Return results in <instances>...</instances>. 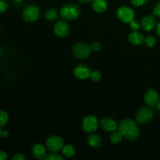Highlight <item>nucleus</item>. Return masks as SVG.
I'll use <instances>...</instances> for the list:
<instances>
[{
  "label": "nucleus",
  "mask_w": 160,
  "mask_h": 160,
  "mask_svg": "<svg viewBox=\"0 0 160 160\" xmlns=\"http://www.w3.org/2000/svg\"><path fill=\"white\" fill-rule=\"evenodd\" d=\"M118 131L126 140L134 142L139 138L141 134L138 123L133 119L127 118L122 120L118 125Z\"/></svg>",
  "instance_id": "obj_1"
},
{
  "label": "nucleus",
  "mask_w": 160,
  "mask_h": 160,
  "mask_svg": "<svg viewBox=\"0 0 160 160\" xmlns=\"http://www.w3.org/2000/svg\"><path fill=\"white\" fill-rule=\"evenodd\" d=\"M81 9L78 5L74 3H67L63 5L59 10V16L62 20L67 21H73L79 17Z\"/></svg>",
  "instance_id": "obj_2"
},
{
  "label": "nucleus",
  "mask_w": 160,
  "mask_h": 160,
  "mask_svg": "<svg viewBox=\"0 0 160 160\" xmlns=\"http://www.w3.org/2000/svg\"><path fill=\"white\" fill-rule=\"evenodd\" d=\"M99 121L95 116L88 115L84 117L81 123V128L86 134H93L96 132L99 127Z\"/></svg>",
  "instance_id": "obj_3"
},
{
  "label": "nucleus",
  "mask_w": 160,
  "mask_h": 160,
  "mask_svg": "<svg viewBox=\"0 0 160 160\" xmlns=\"http://www.w3.org/2000/svg\"><path fill=\"white\" fill-rule=\"evenodd\" d=\"M91 46L84 42H78L72 47V53L79 59H88L92 54Z\"/></svg>",
  "instance_id": "obj_4"
},
{
  "label": "nucleus",
  "mask_w": 160,
  "mask_h": 160,
  "mask_svg": "<svg viewBox=\"0 0 160 160\" xmlns=\"http://www.w3.org/2000/svg\"><path fill=\"white\" fill-rule=\"evenodd\" d=\"M41 15V10L38 6L35 5H29L23 9L22 17L23 20L28 23L35 22Z\"/></svg>",
  "instance_id": "obj_5"
},
{
  "label": "nucleus",
  "mask_w": 160,
  "mask_h": 160,
  "mask_svg": "<svg viewBox=\"0 0 160 160\" xmlns=\"http://www.w3.org/2000/svg\"><path fill=\"white\" fill-rule=\"evenodd\" d=\"M63 146V138L59 135H51L45 141V147L49 152H58L62 150Z\"/></svg>",
  "instance_id": "obj_6"
},
{
  "label": "nucleus",
  "mask_w": 160,
  "mask_h": 160,
  "mask_svg": "<svg viewBox=\"0 0 160 160\" xmlns=\"http://www.w3.org/2000/svg\"><path fill=\"white\" fill-rule=\"evenodd\" d=\"M153 117V111L149 106H142L135 115V120L138 124L144 125L149 123Z\"/></svg>",
  "instance_id": "obj_7"
},
{
  "label": "nucleus",
  "mask_w": 160,
  "mask_h": 160,
  "mask_svg": "<svg viewBox=\"0 0 160 160\" xmlns=\"http://www.w3.org/2000/svg\"><path fill=\"white\" fill-rule=\"evenodd\" d=\"M117 17L120 22L124 23H129L135 17L134 9L127 6H120L117 9Z\"/></svg>",
  "instance_id": "obj_8"
},
{
  "label": "nucleus",
  "mask_w": 160,
  "mask_h": 160,
  "mask_svg": "<svg viewBox=\"0 0 160 160\" xmlns=\"http://www.w3.org/2000/svg\"><path fill=\"white\" fill-rule=\"evenodd\" d=\"M53 31L57 37L60 38H64L67 37L70 33V26L67 20H58L54 24Z\"/></svg>",
  "instance_id": "obj_9"
},
{
  "label": "nucleus",
  "mask_w": 160,
  "mask_h": 160,
  "mask_svg": "<svg viewBox=\"0 0 160 160\" xmlns=\"http://www.w3.org/2000/svg\"><path fill=\"white\" fill-rule=\"evenodd\" d=\"M159 94L156 89H148L144 95V102L149 107H156L159 102Z\"/></svg>",
  "instance_id": "obj_10"
},
{
  "label": "nucleus",
  "mask_w": 160,
  "mask_h": 160,
  "mask_svg": "<svg viewBox=\"0 0 160 160\" xmlns=\"http://www.w3.org/2000/svg\"><path fill=\"white\" fill-rule=\"evenodd\" d=\"M73 75L76 78L79 80H86L88 78H90L92 70L89 68V67L86 64L81 63L73 69Z\"/></svg>",
  "instance_id": "obj_11"
},
{
  "label": "nucleus",
  "mask_w": 160,
  "mask_h": 160,
  "mask_svg": "<svg viewBox=\"0 0 160 160\" xmlns=\"http://www.w3.org/2000/svg\"><path fill=\"white\" fill-rule=\"evenodd\" d=\"M100 126L103 131L111 133L118 130V123L113 118L110 117H104L100 120Z\"/></svg>",
  "instance_id": "obj_12"
},
{
  "label": "nucleus",
  "mask_w": 160,
  "mask_h": 160,
  "mask_svg": "<svg viewBox=\"0 0 160 160\" xmlns=\"http://www.w3.org/2000/svg\"><path fill=\"white\" fill-rule=\"evenodd\" d=\"M156 20L154 15L145 16L141 21V28L145 32H150L156 28Z\"/></svg>",
  "instance_id": "obj_13"
},
{
  "label": "nucleus",
  "mask_w": 160,
  "mask_h": 160,
  "mask_svg": "<svg viewBox=\"0 0 160 160\" xmlns=\"http://www.w3.org/2000/svg\"><path fill=\"white\" fill-rule=\"evenodd\" d=\"M46 147L41 143H35L31 148V152L33 157L36 159H45L47 156Z\"/></svg>",
  "instance_id": "obj_14"
},
{
  "label": "nucleus",
  "mask_w": 160,
  "mask_h": 160,
  "mask_svg": "<svg viewBox=\"0 0 160 160\" xmlns=\"http://www.w3.org/2000/svg\"><path fill=\"white\" fill-rule=\"evenodd\" d=\"M128 40L133 45H141L145 42V36L138 31H132L128 34Z\"/></svg>",
  "instance_id": "obj_15"
},
{
  "label": "nucleus",
  "mask_w": 160,
  "mask_h": 160,
  "mask_svg": "<svg viewBox=\"0 0 160 160\" xmlns=\"http://www.w3.org/2000/svg\"><path fill=\"white\" fill-rule=\"evenodd\" d=\"M87 142L90 147L93 148H98L102 145V138L99 135L93 134H89L87 136Z\"/></svg>",
  "instance_id": "obj_16"
},
{
  "label": "nucleus",
  "mask_w": 160,
  "mask_h": 160,
  "mask_svg": "<svg viewBox=\"0 0 160 160\" xmlns=\"http://www.w3.org/2000/svg\"><path fill=\"white\" fill-rule=\"evenodd\" d=\"M92 9L98 13H102L107 9L108 4L106 0H92Z\"/></svg>",
  "instance_id": "obj_17"
},
{
  "label": "nucleus",
  "mask_w": 160,
  "mask_h": 160,
  "mask_svg": "<svg viewBox=\"0 0 160 160\" xmlns=\"http://www.w3.org/2000/svg\"><path fill=\"white\" fill-rule=\"evenodd\" d=\"M61 152H62V153H61L62 156L64 158H68V159L73 157L75 156V154H76V149H75L74 146L70 145V144L64 145Z\"/></svg>",
  "instance_id": "obj_18"
},
{
  "label": "nucleus",
  "mask_w": 160,
  "mask_h": 160,
  "mask_svg": "<svg viewBox=\"0 0 160 160\" xmlns=\"http://www.w3.org/2000/svg\"><path fill=\"white\" fill-rule=\"evenodd\" d=\"M59 12H58V11L56 9H54V8H49V9H48L45 11V17L47 20L53 22L56 20H57L58 17H59Z\"/></svg>",
  "instance_id": "obj_19"
},
{
  "label": "nucleus",
  "mask_w": 160,
  "mask_h": 160,
  "mask_svg": "<svg viewBox=\"0 0 160 160\" xmlns=\"http://www.w3.org/2000/svg\"><path fill=\"white\" fill-rule=\"evenodd\" d=\"M123 137L119 131H114L111 132L110 135H109V141L113 145H117V144L120 143L123 140Z\"/></svg>",
  "instance_id": "obj_20"
},
{
  "label": "nucleus",
  "mask_w": 160,
  "mask_h": 160,
  "mask_svg": "<svg viewBox=\"0 0 160 160\" xmlns=\"http://www.w3.org/2000/svg\"><path fill=\"white\" fill-rule=\"evenodd\" d=\"M9 121V115L7 112L3 109H0V127L6 126Z\"/></svg>",
  "instance_id": "obj_21"
},
{
  "label": "nucleus",
  "mask_w": 160,
  "mask_h": 160,
  "mask_svg": "<svg viewBox=\"0 0 160 160\" xmlns=\"http://www.w3.org/2000/svg\"><path fill=\"white\" fill-rule=\"evenodd\" d=\"M45 159L47 160H63L64 157L62 154H59L55 152H50L49 153H47V156Z\"/></svg>",
  "instance_id": "obj_22"
},
{
  "label": "nucleus",
  "mask_w": 160,
  "mask_h": 160,
  "mask_svg": "<svg viewBox=\"0 0 160 160\" xmlns=\"http://www.w3.org/2000/svg\"><path fill=\"white\" fill-rule=\"evenodd\" d=\"M145 45H146L148 48H152L156 45V38L153 36H148V37L145 38V42H144Z\"/></svg>",
  "instance_id": "obj_23"
},
{
  "label": "nucleus",
  "mask_w": 160,
  "mask_h": 160,
  "mask_svg": "<svg viewBox=\"0 0 160 160\" xmlns=\"http://www.w3.org/2000/svg\"><path fill=\"white\" fill-rule=\"evenodd\" d=\"M130 28H131L132 31H139L141 29V22H139L138 20H136V19H134V20H131L129 23Z\"/></svg>",
  "instance_id": "obj_24"
},
{
  "label": "nucleus",
  "mask_w": 160,
  "mask_h": 160,
  "mask_svg": "<svg viewBox=\"0 0 160 160\" xmlns=\"http://www.w3.org/2000/svg\"><path fill=\"white\" fill-rule=\"evenodd\" d=\"M90 78L92 81H95V82H98L102 79V73L98 70H93L91 73Z\"/></svg>",
  "instance_id": "obj_25"
},
{
  "label": "nucleus",
  "mask_w": 160,
  "mask_h": 160,
  "mask_svg": "<svg viewBox=\"0 0 160 160\" xmlns=\"http://www.w3.org/2000/svg\"><path fill=\"white\" fill-rule=\"evenodd\" d=\"M131 2V4L134 6H137V7H141V6H143L148 2V0H130Z\"/></svg>",
  "instance_id": "obj_26"
},
{
  "label": "nucleus",
  "mask_w": 160,
  "mask_h": 160,
  "mask_svg": "<svg viewBox=\"0 0 160 160\" xmlns=\"http://www.w3.org/2000/svg\"><path fill=\"white\" fill-rule=\"evenodd\" d=\"M8 7H9V5L6 0H0V13L6 12Z\"/></svg>",
  "instance_id": "obj_27"
},
{
  "label": "nucleus",
  "mask_w": 160,
  "mask_h": 160,
  "mask_svg": "<svg viewBox=\"0 0 160 160\" xmlns=\"http://www.w3.org/2000/svg\"><path fill=\"white\" fill-rule=\"evenodd\" d=\"M91 48H92V52H98L101 50L102 45L100 42H94L91 44Z\"/></svg>",
  "instance_id": "obj_28"
},
{
  "label": "nucleus",
  "mask_w": 160,
  "mask_h": 160,
  "mask_svg": "<svg viewBox=\"0 0 160 160\" xmlns=\"http://www.w3.org/2000/svg\"><path fill=\"white\" fill-rule=\"evenodd\" d=\"M153 15L160 18V1L155 6L154 9H153Z\"/></svg>",
  "instance_id": "obj_29"
},
{
  "label": "nucleus",
  "mask_w": 160,
  "mask_h": 160,
  "mask_svg": "<svg viewBox=\"0 0 160 160\" xmlns=\"http://www.w3.org/2000/svg\"><path fill=\"white\" fill-rule=\"evenodd\" d=\"M26 159V156H24L22 153H17V154L14 155V156L12 157V160H25Z\"/></svg>",
  "instance_id": "obj_30"
},
{
  "label": "nucleus",
  "mask_w": 160,
  "mask_h": 160,
  "mask_svg": "<svg viewBox=\"0 0 160 160\" xmlns=\"http://www.w3.org/2000/svg\"><path fill=\"white\" fill-rule=\"evenodd\" d=\"M8 159V155L6 152L0 150V160H6Z\"/></svg>",
  "instance_id": "obj_31"
},
{
  "label": "nucleus",
  "mask_w": 160,
  "mask_h": 160,
  "mask_svg": "<svg viewBox=\"0 0 160 160\" xmlns=\"http://www.w3.org/2000/svg\"><path fill=\"white\" fill-rule=\"evenodd\" d=\"M9 131H6V130H2V134H1V137L2 138H7L8 136H9Z\"/></svg>",
  "instance_id": "obj_32"
},
{
  "label": "nucleus",
  "mask_w": 160,
  "mask_h": 160,
  "mask_svg": "<svg viewBox=\"0 0 160 160\" xmlns=\"http://www.w3.org/2000/svg\"><path fill=\"white\" fill-rule=\"evenodd\" d=\"M156 34H157V35L160 38V21L159 22V23H157V24H156Z\"/></svg>",
  "instance_id": "obj_33"
},
{
  "label": "nucleus",
  "mask_w": 160,
  "mask_h": 160,
  "mask_svg": "<svg viewBox=\"0 0 160 160\" xmlns=\"http://www.w3.org/2000/svg\"><path fill=\"white\" fill-rule=\"evenodd\" d=\"M80 2H82V3H89L92 1V0H78Z\"/></svg>",
  "instance_id": "obj_34"
},
{
  "label": "nucleus",
  "mask_w": 160,
  "mask_h": 160,
  "mask_svg": "<svg viewBox=\"0 0 160 160\" xmlns=\"http://www.w3.org/2000/svg\"><path fill=\"white\" fill-rule=\"evenodd\" d=\"M14 2H17V3H20V2H23V0H13Z\"/></svg>",
  "instance_id": "obj_35"
},
{
  "label": "nucleus",
  "mask_w": 160,
  "mask_h": 160,
  "mask_svg": "<svg viewBox=\"0 0 160 160\" xmlns=\"http://www.w3.org/2000/svg\"><path fill=\"white\" fill-rule=\"evenodd\" d=\"M156 107L158 108V109H159V110H160V101H159V102L158 103L157 106H156Z\"/></svg>",
  "instance_id": "obj_36"
},
{
  "label": "nucleus",
  "mask_w": 160,
  "mask_h": 160,
  "mask_svg": "<svg viewBox=\"0 0 160 160\" xmlns=\"http://www.w3.org/2000/svg\"><path fill=\"white\" fill-rule=\"evenodd\" d=\"M2 129L1 128V127H0V137H1V134H2Z\"/></svg>",
  "instance_id": "obj_37"
},
{
  "label": "nucleus",
  "mask_w": 160,
  "mask_h": 160,
  "mask_svg": "<svg viewBox=\"0 0 160 160\" xmlns=\"http://www.w3.org/2000/svg\"><path fill=\"white\" fill-rule=\"evenodd\" d=\"M1 52H2V49H1V48H0V54H1Z\"/></svg>",
  "instance_id": "obj_38"
}]
</instances>
